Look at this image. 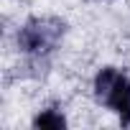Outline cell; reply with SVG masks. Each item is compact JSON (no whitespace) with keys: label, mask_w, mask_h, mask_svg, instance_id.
<instances>
[{"label":"cell","mask_w":130,"mask_h":130,"mask_svg":"<svg viewBox=\"0 0 130 130\" xmlns=\"http://www.w3.org/2000/svg\"><path fill=\"white\" fill-rule=\"evenodd\" d=\"M94 97L100 105L120 115L122 125H130V77L115 67H105L94 77Z\"/></svg>","instance_id":"obj_1"},{"label":"cell","mask_w":130,"mask_h":130,"mask_svg":"<svg viewBox=\"0 0 130 130\" xmlns=\"http://www.w3.org/2000/svg\"><path fill=\"white\" fill-rule=\"evenodd\" d=\"M64 36V23L56 18H31L18 31V48L31 56L51 54Z\"/></svg>","instance_id":"obj_2"},{"label":"cell","mask_w":130,"mask_h":130,"mask_svg":"<svg viewBox=\"0 0 130 130\" xmlns=\"http://www.w3.org/2000/svg\"><path fill=\"white\" fill-rule=\"evenodd\" d=\"M33 127H54V130H61L67 127V117L59 107H48V110H41L36 117H33Z\"/></svg>","instance_id":"obj_3"}]
</instances>
